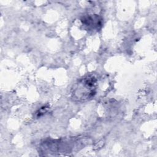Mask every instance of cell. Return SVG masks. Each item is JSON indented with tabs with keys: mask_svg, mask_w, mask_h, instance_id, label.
Segmentation results:
<instances>
[{
	"mask_svg": "<svg viewBox=\"0 0 157 157\" xmlns=\"http://www.w3.org/2000/svg\"><path fill=\"white\" fill-rule=\"evenodd\" d=\"M98 78L93 74L86 75L78 80L71 89V97L76 102L91 100L96 94Z\"/></svg>",
	"mask_w": 157,
	"mask_h": 157,
	"instance_id": "6da1fadb",
	"label": "cell"
},
{
	"mask_svg": "<svg viewBox=\"0 0 157 157\" xmlns=\"http://www.w3.org/2000/svg\"><path fill=\"white\" fill-rule=\"evenodd\" d=\"M80 21L83 29L91 32L98 31L103 26V18L97 13L85 14Z\"/></svg>",
	"mask_w": 157,
	"mask_h": 157,
	"instance_id": "7a4b0ae2",
	"label": "cell"
},
{
	"mask_svg": "<svg viewBox=\"0 0 157 157\" xmlns=\"http://www.w3.org/2000/svg\"><path fill=\"white\" fill-rule=\"evenodd\" d=\"M47 109L48 107L46 106H44L42 107L40 109H39L36 112V117L37 118H39L40 117H41L42 115H43L45 112H47Z\"/></svg>",
	"mask_w": 157,
	"mask_h": 157,
	"instance_id": "3957f363",
	"label": "cell"
}]
</instances>
